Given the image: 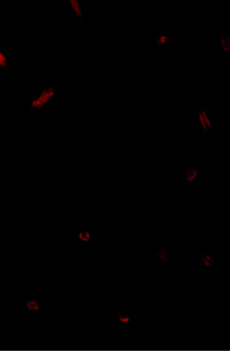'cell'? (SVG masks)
Here are the masks:
<instances>
[{
    "mask_svg": "<svg viewBox=\"0 0 230 351\" xmlns=\"http://www.w3.org/2000/svg\"><path fill=\"white\" fill-rule=\"evenodd\" d=\"M69 4H70L71 8H72V11H73L74 14L77 17H82V7L81 5L80 2L78 1V0H70L69 1Z\"/></svg>",
    "mask_w": 230,
    "mask_h": 351,
    "instance_id": "8fae6325",
    "label": "cell"
},
{
    "mask_svg": "<svg viewBox=\"0 0 230 351\" xmlns=\"http://www.w3.org/2000/svg\"><path fill=\"white\" fill-rule=\"evenodd\" d=\"M114 324H119L121 327L126 329L127 330H131L133 324H137L134 323V319L137 318V314H127L126 311H116L114 310Z\"/></svg>",
    "mask_w": 230,
    "mask_h": 351,
    "instance_id": "3957f363",
    "label": "cell"
},
{
    "mask_svg": "<svg viewBox=\"0 0 230 351\" xmlns=\"http://www.w3.org/2000/svg\"><path fill=\"white\" fill-rule=\"evenodd\" d=\"M197 120L200 124L202 133H206L213 129V120L206 110L200 109L199 111L197 113Z\"/></svg>",
    "mask_w": 230,
    "mask_h": 351,
    "instance_id": "ba28073f",
    "label": "cell"
},
{
    "mask_svg": "<svg viewBox=\"0 0 230 351\" xmlns=\"http://www.w3.org/2000/svg\"><path fill=\"white\" fill-rule=\"evenodd\" d=\"M8 67V56L5 48L0 45V69L5 70Z\"/></svg>",
    "mask_w": 230,
    "mask_h": 351,
    "instance_id": "7c38bea8",
    "label": "cell"
},
{
    "mask_svg": "<svg viewBox=\"0 0 230 351\" xmlns=\"http://www.w3.org/2000/svg\"><path fill=\"white\" fill-rule=\"evenodd\" d=\"M169 42V35L167 32H160L156 38V43H157V46L160 47V48L167 46Z\"/></svg>",
    "mask_w": 230,
    "mask_h": 351,
    "instance_id": "30bf717a",
    "label": "cell"
},
{
    "mask_svg": "<svg viewBox=\"0 0 230 351\" xmlns=\"http://www.w3.org/2000/svg\"><path fill=\"white\" fill-rule=\"evenodd\" d=\"M168 251L169 249L164 245L157 246V250L154 252V255L151 261H157V263H160L163 267L169 266V263H175V258H169Z\"/></svg>",
    "mask_w": 230,
    "mask_h": 351,
    "instance_id": "277c9868",
    "label": "cell"
},
{
    "mask_svg": "<svg viewBox=\"0 0 230 351\" xmlns=\"http://www.w3.org/2000/svg\"><path fill=\"white\" fill-rule=\"evenodd\" d=\"M219 46L222 53L228 56L230 54V39L227 35L219 36Z\"/></svg>",
    "mask_w": 230,
    "mask_h": 351,
    "instance_id": "9c48e42d",
    "label": "cell"
},
{
    "mask_svg": "<svg viewBox=\"0 0 230 351\" xmlns=\"http://www.w3.org/2000/svg\"><path fill=\"white\" fill-rule=\"evenodd\" d=\"M74 242L79 245H88L94 240V233L91 228L78 229L75 232Z\"/></svg>",
    "mask_w": 230,
    "mask_h": 351,
    "instance_id": "5b68a950",
    "label": "cell"
},
{
    "mask_svg": "<svg viewBox=\"0 0 230 351\" xmlns=\"http://www.w3.org/2000/svg\"><path fill=\"white\" fill-rule=\"evenodd\" d=\"M45 305V299L26 298L23 302V309L26 312H42V308Z\"/></svg>",
    "mask_w": 230,
    "mask_h": 351,
    "instance_id": "8992f818",
    "label": "cell"
},
{
    "mask_svg": "<svg viewBox=\"0 0 230 351\" xmlns=\"http://www.w3.org/2000/svg\"><path fill=\"white\" fill-rule=\"evenodd\" d=\"M220 259L216 258L214 254L209 252H202L201 259H200V268H203L206 273L213 271V269H217L221 268Z\"/></svg>",
    "mask_w": 230,
    "mask_h": 351,
    "instance_id": "7a4b0ae2",
    "label": "cell"
},
{
    "mask_svg": "<svg viewBox=\"0 0 230 351\" xmlns=\"http://www.w3.org/2000/svg\"><path fill=\"white\" fill-rule=\"evenodd\" d=\"M182 180L186 184H197L200 177V170L198 167H186L182 172Z\"/></svg>",
    "mask_w": 230,
    "mask_h": 351,
    "instance_id": "52a82bcc",
    "label": "cell"
},
{
    "mask_svg": "<svg viewBox=\"0 0 230 351\" xmlns=\"http://www.w3.org/2000/svg\"><path fill=\"white\" fill-rule=\"evenodd\" d=\"M57 95L54 87H45L31 99L29 108L32 110H40L45 108Z\"/></svg>",
    "mask_w": 230,
    "mask_h": 351,
    "instance_id": "6da1fadb",
    "label": "cell"
}]
</instances>
